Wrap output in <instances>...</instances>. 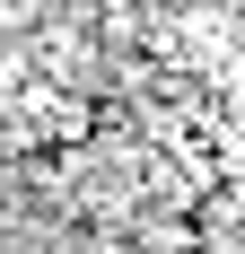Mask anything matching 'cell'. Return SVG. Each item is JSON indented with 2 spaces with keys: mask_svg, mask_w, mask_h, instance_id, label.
Returning <instances> with one entry per match:
<instances>
[{
  "mask_svg": "<svg viewBox=\"0 0 245 254\" xmlns=\"http://www.w3.org/2000/svg\"><path fill=\"white\" fill-rule=\"evenodd\" d=\"M18 105H26V123H35L44 149H88V140L105 131V105L88 97V88H61V79H35Z\"/></svg>",
  "mask_w": 245,
  "mask_h": 254,
  "instance_id": "obj_1",
  "label": "cell"
},
{
  "mask_svg": "<svg viewBox=\"0 0 245 254\" xmlns=\"http://www.w3.org/2000/svg\"><path fill=\"white\" fill-rule=\"evenodd\" d=\"M44 18H53L44 0H0V35H35Z\"/></svg>",
  "mask_w": 245,
  "mask_h": 254,
  "instance_id": "obj_2",
  "label": "cell"
},
{
  "mask_svg": "<svg viewBox=\"0 0 245 254\" xmlns=\"http://www.w3.org/2000/svg\"><path fill=\"white\" fill-rule=\"evenodd\" d=\"M44 9H61V18H97V0H44Z\"/></svg>",
  "mask_w": 245,
  "mask_h": 254,
  "instance_id": "obj_3",
  "label": "cell"
},
{
  "mask_svg": "<svg viewBox=\"0 0 245 254\" xmlns=\"http://www.w3.org/2000/svg\"><path fill=\"white\" fill-rule=\"evenodd\" d=\"M184 9H193V0H149V18H184Z\"/></svg>",
  "mask_w": 245,
  "mask_h": 254,
  "instance_id": "obj_4",
  "label": "cell"
}]
</instances>
